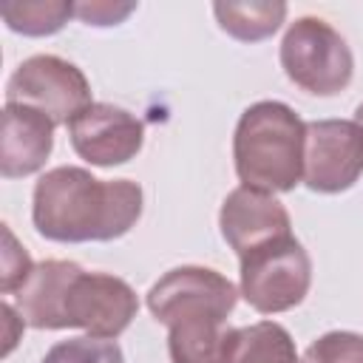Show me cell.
Instances as JSON below:
<instances>
[{"instance_id":"6da1fadb","label":"cell","mask_w":363,"mask_h":363,"mask_svg":"<svg viewBox=\"0 0 363 363\" xmlns=\"http://www.w3.org/2000/svg\"><path fill=\"white\" fill-rule=\"evenodd\" d=\"M142 216V187L130 179L102 182L77 164L45 170L31 196L37 233L57 244L122 238Z\"/></svg>"},{"instance_id":"7a4b0ae2","label":"cell","mask_w":363,"mask_h":363,"mask_svg":"<svg viewBox=\"0 0 363 363\" xmlns=\"http://www.w3.org/2000/svg\"><path fill=\"white\" fill-rule=\"evenodd\" d=\"M306 122L278 99L250 105L233 133V162L244 187L289 193L303 182Z\"/></svg>"},{"instance_id":"3957f363","label":"cell","mask_w":363,"mask_h":363,"mask_svg":"<svg viewBox=\"0 0 363 363\" xmlns=\"http://www.w3.org/2000/svg\"><path fill=\"white\" fill-rule=\"evenodd\" d=\"M281 68L301 91L335 96L349 88L354 57L346 40L320 17H298L281 40Z\"/></svg>"},{"instance_id":"277c9868","label":"cell","mask_w":363,"mask_h":363,"mask_svg":"<svg viewBox=\"0 0 363 363\" xmlns=\"http://www.w3.org/2000/svg\"><path fill=\"white\" fill-rule=\"evenodd\" d=\"M241 261V295L261 315L298 306L312 284V261L295 235L275 238Z\"/></svg>"},{"instance_id":"5b68a950","label":"cell","mask_w":363,"mask_h":363,"mask_svg":"<svg viewBox=\"0 0 363 363\" xmlns=\"http://www.w3.org/2000/svg\"><path fill=\"white\" fill-rule=\"evenodd\" d=\"M6 102L37 108L54 125H68L94 99L82 68L57 54H34L23 60L9 77Z\"/></svg>"},{"instance_id":"8992f818","label":"cell","mask_w":363,"mask_h":363,"mask_svg":"<svg viewBox=\"0 0 363 363\" xmlns=\"http://www.w3.org/2000/svg\"><path fill=\"white\" fill-rule=\"evenodd\" d=\"M238 289L210 267H176L147 289V309L164 326L193 318H224L235 309Z\"/></svg>"},{"instance_id":"52a82bcc","label":"cell","mask_w":363,"mask_h":363,"mask_svg":"<svg viewBox=\"0 0 363 363\" xmlns=\"http://www.w3.org/2000/svg\"><path fill=\"white\" fill-rule=\"evenodd\" d=\"M136 309L139 301L128 281L108 272H85L79 267L62 298V326L113 340L130 326Z\"/></svg>"},{"instance_id":"ba28073f","label":"cell","mask_w":363,"mask_h":363,"mask_svg":"<svg viewBox=\"0 0 363 363\" xmlns=\"http://www.w3.org/2000/svg\"><path fill=\"white\" fill-rule=\"evenodd\" d=\"M363 176V128L354 119L306 122L303 184L315 193H343Z\"/></svg>"},{"instance_id":"9c48e42d","label":"cell","mask_w":363,"mask_h":363,"mask_svg":"<svg viewBox=\"0 0 363 363\" xmlns=\"http://www.w3.org/2000/svg\"><path fill=\"white\" fill-rule=\"evenodd\" d=\"M68 136L79 159L96 167H113L142 150L145 125L119 105L91 102L68 122Z\"/></svg>"},{"instance_id":"30bf717a","label":"cell","mask_w":363,"mask_h":363,"mask_svg":"<svg viewBox=\"0 0 363 363\" xmlns=\"http://www.w3.org/2000/svg\"><path fill=\"white\" fill-rule=\"evenodd\" d=\"M218 227H221L224 241L238 258H244L247 252L275 238L292 235V221H289L286 207L272 193L252 190L244 184L230 190L227 199L221 201Z\"/></svg>"},{"instance_id":"8fae6325","label":"cell","mask_w":363,"mask_h":363,"mask_svg":"<svg viewBox=\"0 0 363 363\" xmlns=\"http://www.w3.org/2000/svg\"><path fill=\"white\" fill-rule=\"evenodd\" d=\"M54 122L28 105H3V142H0V173L3 179H23L37 173L54 147Z\"/></svg>"},{"instance_id":"7c38bea8","label":"cell","mask_w":363,"mask_h":363,"mask_svg":"<svg viewBox=\"0 0 363 363\" xmlns=\"http://www.w3.org/2000/svg\"><path fill=\"white\" fill-rule=\"evenodd\" d=\"M79 272V264L48 258L34 264L26 284L14 292L20 318L34 329H65L62 326V298L68 281Z\"/></svg>"},{"instance_id":"4fadbf2b","label":"cell","mask_w":363,"mask_h":363,"mask_svg":"<svg viewBox=\"0 0 363 363\" xmlns=\"http://www.w3.org/2000/svg\"><path fill=\"white\" fill-rule=\"evenodd\" d=\"M238 329L224 318H193L167 326V352L173 363H230Z\"/></svg>"},{"instance_id":"5bb4252c","label":"cell","mask_w":363,"mask_h":363,"mask_svg":"<svg viewBox=\"0 0 363 363\" xmlns=\"http://www.w3.org/2000/svg\"><path fill=\"white\" fill-rule=\"evenodd\" d=\"M213 14L230 37L241 43H258L272 37L284 17L286 3L281 0H250V3H213Z\"/></svg>"},{"instance_id":"9a60e30c","label":"cell","mask_w":363,"mask_h":363,"mask_svg":"<svg viewBox=\"0 0 363 363\" xmlns=\"http://www.w3.org/2000/svg\"><path fill=\"white\" fill-rule=\"evenodd\" d=\"M230 363H301L292 335L275 320H258L238 329Z\"/></svg>"},{"instance_id":"2e32d148","label":"cell","mask_w":363,"mask_h":363,"mask_svg":"<svg viewBox=\"0 0 363 363\" xmlns=\"http://www.w3.org/2000/svg\"><path fill=\"white\" fill-rule=\"evenodd\" d=\"M0 17L6 26L23 37H48L57 34L71 17L74 3L68 0H14L0 3Z\"/></svg>"},{"instance_id":"e0dca14e","label":"cell","mask_w":363,"mask_h":363,"mask_svg":"<svg viewBox=\"0 0 363 363\" xmlns=\"http://www.w3.org/2000/svg\"><path fill=\"white\" fill-rule=\"evenodd\" d=\"M43 363H125V357L116 340L82 335L54 343L45 352Z\"/></svg>"},{"instance_id":"ac0fdd59","label":"cell","mask_w":363,"mask_h":363,"mask_svg":"<svg viewBox=\"0 0 363 363\" xmlns=\"http://www.w3.org/2000/svg\"><path fill=\"white\" fill-rule=\"evenodd\" d=\"M301 363H363V335L357 332H326L309 343Z\"/></svg>"},{"instance_id":"d6986e66","label":"cell","mask_w":363,"mask_h":363,"mask_svg":"<svg viewBox=\"0 0 363 363\" xmlns=\"http://www.w3.org/2000/svg\"><path fill=\"white\" fill-rule=\"evenodd\" d=\"M3 238H6V250H3V261H0V267H3V272H0V292L3 295H14L26 284V278L31 275L34 264H31V255L17 244L14 233L6 224H3Z\"/></svg>"},{"instance_id":"ffe728a7","label":"cell","mask_w":363,"mask_h":363,"mask_svg":"<svg viewBox=\"0 0 363 363\" xmlns=\"http://www.w3.org/2000/svg\"><path fill=\"white\" fill-rule=\"evenodd\" d=\"M136 3H111V0H91V3H74V17H79L85 26H116L122 23Z\"/></svg>"},{"instance_id":"44dd1931","label":"cell","mask_w":363,"mask_h":363,"mask_svg":"<svg viewBox=\"0 0 363 363\" xmlns=\"http://www.w3.org/2000/svg\"><path fill=\"white\" fill-rule=\"evenodd\" d=\"M354 122L363 128V102H360V105H357V111H354Z\"/></svg>"}]
</instances>
